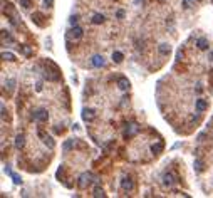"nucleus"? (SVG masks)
I'll list each match as a JSON object with an SVG mask.
<instances>
[{
  "label": "nucleus",
  "instance_id": "1",
  "mask_svg": "<svg viewBox=\"0 0 213 198\" xmlns=\"http://www.w3.org/2000/svg\"><path fill=\"white\" fill-rule=\"evenodd\" d=\"M121 188H123L124 191H133L134 190V181L131 176H124L123 180H121Z\"/></svg>",
  "mask_w": 213,
  "mask_h": 198
},
{
  "label": "nucleus",
  "instance_id": "2",
  "mask_svg": "<svg viewBox=\"0 0 213 198\" xmlns=\"http://www.w3.org/2000/svg\"><path fill=\"white\" fill-rule=\"evenodd\" d=\"M32 118L35 119L37 123H45L47 119H49V113H47L45 109H39V111H35V113H34Z\"/></svg>",
  "mask_w": 213,
  "mask_h": 198
},
{
  "label": "nucleus",
  "instance_id": "3",
  "mask_svg": "<svg viewBox=\"0 0 213 198\" xmlns=\"http://www.w3.org/2000/svg\"><path fill=\"white\" fill-rule=\"evenodd\" d=\"M37 134H39V138H40L42 141H44V143L47 144V146L51 148V149H54V148H56V143H54V139H52V138L49 136V134H45L44 131H42V129H40V131H39Z\"/></svg>",
  "mask_w": 213,
  "mask_h": 198
},
{
  "label": "nucleus",
  "instance_id": "4",
  "mask_svg": "<svg viewBox=\"0 0 213 198\" xmlns=\"http://www.w3.org/2000/svg\"><path fill=\"white\" fill-rule=\"evenodd\" d=\"M91 178H93V175H91V173H82L81 178H79V181H77L79 188H86L91 181H94V180H91Z\"/></svg>",
  "mask_w": 213,
  "mask_h": 198
},
{
  "label": "nucleus",
  "instance_id": "5",
  "mask_svg": "<svg viewBox=\"0 0 213 198\" xmlns=\"http://www.w3.org/2000/svg\"><path fill=\"white\" fill-rule=\"evenodd\" d=\"M176 183V176L173 175V173H166V175L163 176V185L164 186H173Z\"/></svg>",
  "mask_w": 213,
  "mask_h": 198
},
{
  "label": "nucleus",
  "instance_id": "6",
  "mask_svg": "<svg viewBox=\"0 0 213 198\" xmlns=\"http://www.w3.org/2000/svg\"><path fill=\"white\" fill-rule=\"evenodd\" d=\"M94 118H96L94 109H84L82 111V119H84V121L91 123V121H94Z\"/></svg>",
  "mask_w": 213,
  "mask_h": 198
},
{
  "label": "nucleus",
  "instance_id": "7",
  "mask_svg": "<svg viewBox=\"0 0 213 198\" xmlns=\"http://www.w3.org/2000/svg\"><path fill=\"white\" fill-rule=\"evenodd\" d=\"M91 64H93L94 67H103L106 64V61H104L103 56H94L93 59H91Z\"/></svg>",
  "mask_w": 213,
  "mask_h": 198
},
{
  "label": "nucleus",
  "instance_id": "8",
  "mask_svg": "<svg viewBox=\"0 0 213 198\" xmlns=\"http://www.w3.org/2000/svg\"><path fill=\"white\" fill-rule=\"evenodd\" d=\"M118 88L121 91H128L129 89V81L126 79V77H119L118 79Z\"/></svg>",
  "mask_w": 213,
  "mask_h": 198
},
{
  "label": "nucleus",
  "instance_id": "9",
  "mask_svg": "<svg viewBox=\"0 0 213 198\" xmlns=\"http://www.w3.org/2000/svg\"><path fill=\"white\" fill-rule=\"evenodd\" d=\"M139 131V126H138V124H129V128L128 129H126V138H129V136H134V134H136Z\"/></svg>",
  "mask_w": 213,
  "mask_h": 198
},
{
  "label": "nucleus",
  "instance_id": "10",
  "mask_svg": "<svg viewBox=\"0 0 213 198\" xmlns=\"http://www.w3.org/2000/svg\"><path fill=\"white\" fill-rule=\"evenodd\" d=\"M206 108H208V103H206L205 99H198V101H196V111H198V113L206 111Z\"/></svg>",
  "mask_w": 213,
  "mask_h": 198
},
{
  "label": "nucleus",
  "instance_id": "11",
  "mask_svg": "<svg viewBox=\"0 0 213 198\" xmlns=\"http://www.w3.org/2000/svg\"><path fill=\"white\" fill-rule=\"evenodd\" d=\"M82 34H84V30H82L81 27H74V29L71 30V35L74 37L76 40H77V39H81V37H82Z\"/></svg>",
  "mask_w": 213,
  "mask_h": 198
},
{
  "label": "nucleus",
  "instance_id": "12",
  "mask_svg": "<svg viewBox=\"0 0 213 198\" xmlns=\"http://www.w3.org/2000/svg\"><path fill=\"white\" fill-rule=\"evenodd\" d=\"M196 45H198V49H201V51H206V49H208V40H206L205 37H201V39H198Z\"/></svg>",
  "mask_w": 213,
  "mask_h": 198
},
{
  "label": "nucleus",
  "instance_id": "13",
  "mask_svg": "<svg viewBox=\"0 0 213 198\" xmlns=\"http://www.w3.org/2000/svg\"><path fill=\"white\" fill-rule=\"evenodd\" d=\"M24 144H25V138H24L22 134H19V136L15 138V148L17 149H22Z\"/></svg>",
  "mask_w": 213,
  "mask_h": 198
},
{
  "label": "nucleus",
  "instance_id": "14",
  "mask_svg": "<svg viewBox=\"0 0 213 198\" xmlns=\"http://www.w3.org/2000/svg\"><path fill=\"white\" fill-rule=\"evenodd\" d=\"M158 51H159V54H163V56H168V54H169V51H171V47H169L168 44H159Z\"/></svg>",
  "mask_w": 213,
  "mask_h": 198
},
{
  "label": "nucleus",
  "instance_id": "15",
  "mask_svg": "<svg viewBox=\"0 0 213 198\" xmlns=\"http://www.w3.org/2000/svg\"><path fill=\"white\" fill-rule=\"evenodd\" d=\"M40 19H44V17L40 15V13H32V20L35 22V24H37L39 27H44V22H42Z\"/></svg>",
  "mask_w": 213,
  "mask_h": 198
},
{
  "label": "nucleus",
  "instance_id": "16",
  "mask_svg": "<svg viewBox=\"0 0 213 198\" xmlns=\"http://www.w3.org/2000/svg\"><path fill=\"white\" fill-rule=\"evenodd\" d=\"M151 151L154 153V154H159L163 151V143H154L153 146H151Z\"/></svg>",
  "mask_w": 213,
  "mask_h": 198
},
{
  "label": "nucleus",
  "instance_id": "17",
  "mask_svg": "<svg viewBox=\"0 0 213 198\" xmlns=\"http://www.w3.org/2000/svg\"><path fill=\"white\" fill-rule=\"evenodd\" d=\"M124 56L121 54V52H113V61L116 62V64H119V62H123Z\"/></svg>",
  "mask_w": 213,
  "mask_h": 198
},
{
  "label": "nucleus",
  "instance_id": "18",
  "mask_svg": "<svg viewBox=\"0 0 213 198\" xmlns=\"http://www.w3.org/2000/svg\"><path fill=\"white\" fill-rule=\"evenodd\" d=\"M104 22V15L103 13H96V15L93 17V24H96V25H98V24H103Z\"/></svg>",
  "mask_w": 213,
  "mask_h": 198
},
{
  "label": "nucleus",
  "instance_id": "19",
  "mask_svg": "<svg viewBox=\"0 0 213 198\" xmlns=\"http://www.w3.org/2000/svg\"><path fill=\"white\" fill-rule=\"evenodd\" d=\"M203 168H205V166H203V161H201V160H196V161H195V170H196L198 173H201Z\"/></svg>",
  "mask_w": 213,
  "mask_h": 198
},
{
  "label": "nucleus",
  "instance_id": "20",
  "mask_svg": "<svg viewBox=\"0 0 213 198\" xmlns=\"http://www.w3.org/2000/svg\"><path fill=\"white\" fill-rule=\"evenodd\" d=\"M93 195H94V196H103V198H104V196H106V193H104L103 188H99V186H98V188H94V193H93Z\"/></svg>",
  "mask_w": 213,
  "mask_h": 198
},
{
  "label": "nucleus",
  "instance_id": "21",
  "mask_svg": "<svg viewBox=\"0 0 213 198\" xmlns=\"http://www.w3.org/2000/svg\"><path fill=\"white\" fill-rule=\"evenodd\" d=\"M2 57H3V59H5V61H15V56H13L12 52H3V54H2Z\"/></svg>",
  "mask_w": 213,
  "mask_h": 198
},
{
  "label": "nucleus",
  "instance_id": "22",
  "mask_svg": "<svg viewBox=\"0 0 213 198\" xmlns=\"http://www.w3.org/2000/svg\"><path fill=\"white\" fill-rule=\"evenodd\" d=\"M195 2H196V0H183V7H185V8H190V7L195 5Z\"/></svg>",
  "mask_w": 213,
  "mask_h": 198
},
{
  "label": "nucleus",
  "instance_id": "23",
  "mask_svg": "<svg viewBox=\"0 0 213 198\" xmlns=\"http://www.w3.org/2000/svg\"><path fill=\"white\" fill-rule=\"evenodd\" d=\"M12 178H13V183H15V185H20V183H22V178L17 176V175H13V173H12Z\"/></svg>",
  "mask_w": 213,
  "mask_h": 198
},
{
  "label": "nucleus",
  "instance_id": "24",
  "mask_svg": "<svg viewBox=\"0 0 213 198\" xmlns=\"http://www.w3.org/2000/svg\"><path fill=\"white\" fill-rule=\"evenodd\" d=\"M13 84H15V81H13V79H8L7 83H5V86H8V91L13 89Z\"/></svg>",
  "mask_w": 213,
  "mask_h": 198
},
{
  "label": "nucleus",
  "instance_id": "25",
  "mask_svg": "<svg viewBox=\"0 0 213 198\" xmlns=\"http://www.w3.org/2000/svg\"><path fill=\"white\" fill-rule=\"evenodd\" d=\"M20 5L24 8H29V7H30V0H20Z\"/></svg>",
  "mask_w": 213,
  "mask_h": 198
},
{
  "label": "nucleus",
  "instance_id": "26",
  "mask_svg": "<svg viewBox=\"0 0 213 198\" xmlns=\"http://www.w3.org/2000/svg\"><path fill=\"white\" fill-rule=\"evenodd\" d=\"M71 146H72V141H67V143L64 144V151H69Z\"/></svg>",
  "mask_w": 213,
  "mask_h": 198
},
{
  "label": "nucleus",
  "instance_id": "27",
  "mask_svg": "<svg viewBox=\"0 0 213 198\" xmlns=\"http://www.w3.org/2000/svg\"><path fill=\"white\" fill-rule=\"evenodd\" d=\"M52 3H54V0H44V5L45 7H52Z\"/></svg>",
  "mask_w": 213,
  "mask_h": 198
},
{
  "label": "nucleus",
  "instance_id": "28",
  "mask_svg": "<svg viewBox=\"0 0 213 198\" xmlns=\"http://www.w3.org/2000/svg\"><path fill=\"white\" fill-rule=\"evenodd\" d=\"M116 17H118V19H123V17H124V10H118V13H116Z\"/></svg>",
  "mask_w": 213,
  "mask_h": 198
},
{
  "label": "nucleus",
  "instance_id": "29",
  "mask_svg": "<svg viewBox=\"0 0 213 198\" xmlns=\"http://www.w3.org/2000/svg\"><path fill=\"white\" fill-rule=\"evenodd\" d=\"M71 24H72V25H76V24H77V17H76V15L71 17Z\"/></svg>",
  "mask_w": 213,
  "mask_h": 198
},
{
  "label": "nucleus",
  "instance_id": "30",
  "mask_svg": "<svg viewBox=\"0 0 213 198\" xmlns=\"http://www.w3.org/2000/svg\"><path fill=\"white\" fill-rule=\"evenodd\" d=\"M2 119H5V106L2 104Z\"/></svg>",
  "mask_w": 213,
  "mask_h": 198
},
{
  "label": "nucleus",
  "instance_id": "31",
  "mask_svg": "<svg viewBox=\"0 0 213 198\" xmlns=\"http://www.w3.org/2000/svg\"><path fill=\"white\" fill-rule=\"evenodd\" d=\"M159 2H164V0H159Z\"/></svg>",
  "mask_w": 213,
  "mask_h": 198
}]
</instances>
